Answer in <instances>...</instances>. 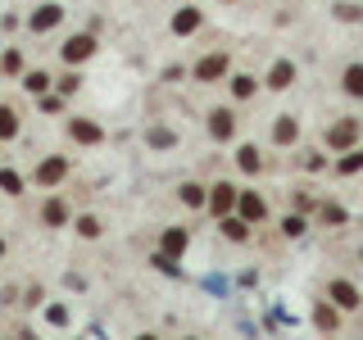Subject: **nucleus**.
<instances>
[{
  "label": "nucleus",
  "mask_w": 363,
  "mask_h": 340,
  "mask_svg": "<svg viewBox=\"0 0 363 340\" xmlns=\"http://www.w3.org/2000/svg\"><path fill=\"white\" fill-rule=\"evenodd\" d=\"M327 295H332L340 309H354V304H359V290L350 286V281H332V286H327Z\"/></svg>",
  "instance_id": "obj_2"
},
{
  "label": "nucleus",
  "mask_w": 363,
  "mask_h": 340,
  "mask_svg": "<svg viewBox=\"0 0 363 340\" xmlns=\"http://www.w3.org/2000/svg\"><path fill=\"white\" fill-rule=\"evenodd\" d=\"M91 50H96V41H91V37H73V41L64 45V60H68V64H77V60H86Z\"/></svg>",
  "instance_id": "obj_5"
},
{
  "label": "nucleus",
  "mask_w": 363,
  "mask_h": 340,
  "mask_svg": "<svg viewBox=\"0 0 363 340\" xmlns=\"http://www.w3.org/2000/svg\"><path fill=\"white\" fill-rule=\"evenodd\" d=\"M60 18H64V9H60V5H41L37 14H32V32H45V28H55Z\"/></svg>",
  "instance_id": "obj_4"
},
{
  "label": "nucleus",
  "mask_w": 363,
  "mask_h": 340,
  "mask_svg": "<svg viewBox=\"0 0 363 340\" xmlns=\"http://www.w3.org/2000/svg\"><path fill=\"white\" fill-rule=\"evenodd\" d=\"M209 118H213L209 128H213V136H218V141H223V136H232V113H227V109H213Z\"/></svg>",
  "instance_id": "obj_8"
},
{
  "label": "nucleus",
  "mask_w": 363,
  "mask_h": 340,
  "mask_svg": "<svg viewBox=\"0 0 363 340\" xmlns=\"http://www.w3.org/2000/svg\"><path fill=\"white\" fill-rule=\"evenodd\" d=\"M14 132H18V113L9 109V105H0V141H9Z\"/></svg>",
  "instance_id": "obj_7"
},
{
  "label": "nucleus",
  "mask_w": 363,
  "mask_h": 340,
  "mask_svg": "<svg viewBox=\"0 0 363 340\" xmlns=\"http://www.w3.org/2000/svg\"><path fill=\"white\" fill-rule=\"evenodd\" d=\"M200 23V9H182V14L173 18V32H191Z\"/></svg>",
  "instance_id": "obj_12"
},
{
  "label": "nucleus",
  "mask_w": 363,
  "mask_h": 340,
  "mask_svg": "<svg viewBox=\"0 0 363 340\" xmlns=\"http://www.w3.org/2000/svg\"><path fill=\"white\" fill-rule=\"evenodd\" d=\"M232 200H236V196H232V186H213L209 209H213V213H223V209H232Z\"/></svg>",
  "instance_id": "obj_9"
},
{
  "label": "nucleus",
  "mask_w": 363,
  "mask_h": 340,
  "mask_svg": "<svg viewBox=\"0 0 363 340\" xmlns=\"http://www.w3.org/2000/svg\"><path fill=\"white\" fill-rule=\"evenodd\" d=\"M223 236H227V241H245V218H227Z\"/></svg>",
  "instance_id": "obj_14"
},
{
  "label": "nucleus",
  "mask_w": 363,
  "mask_h": 340,
  "mask_svg": "<svg viewBox=\"0 0 363 340\" xmlns=\"http://www.w3.org/2000/svg\"><path fill=\"white\" fill-rule=\"evenodd\" d=\"M41 218L50 222V227H60V222H68V209H64V200H50V204H45V209H41Z\"/></svg>",
  "instance_id": "obj_10"
},
{
  "label": "nucleus",
  "mask_w": 363,
  "mask_h": 340,
  "mask_svg": "<svg viewBox=\"0 0 363 340\" xmlns=\"http://www.w3.org/2000/svg\"><path fill=\"white\" fill-rule=\"evenodd\" d=\"M18 64H23L18 50H9V55H5V73H18Z\"/></svg>",
  "instance_id": "obj_24"
},
{
  "label": "nucleus",
  "mask_w": 363,
  "mask_h": 340,
  "mask_svg": "<svg viewBox=\"0 0 363 340\" xmlns=\"http://www.w3.org/2000/svg\"><path fill=\"white\" fill-rule=\"evenodd\" d=\"M291 77H295V64H291V60H277V64L268 68V86H272V91H286Z\"/></svg>",
  "instance_id": "obj_1"
},
{
  "label": "nucleus",
  "mask_w": 363,
  "mask_h": 340,
  "mask_svg": "<svg viewBox=\"0 0 363 340\" xmlns=\"http://www.w3.org/2000/svg\"><path fill=\"white\" fill-rule=\"evenodd\" d=\"M0 191H9V196H18V191H23V177H18V173H0Z\"/></svg>",
  "instance_id": "obj_19"
},
{
  "label": "nucleus",
  "mask_w": 363,
  "mask_h": 340,
  "mask_svg": "<svg viewBox=\"0 0 363 340\" xmlns=\"http://www.w3.org/2000/svg\"><path fill=\"white\" fill-rule=\"evenodd\" d=\"M0 254H5V245H0Z\"/></svg>",
  "instance_id": "obj_26"
},
{
  "label": "nucleus",
  "mask_w": 363,
  "mask_h": 340,
  "mask_svg": "<svg viewBox=\"0 0 363 340\" xmlns=\"http://www.w3.org/2000/svg\"><path fill=\"white\" fill-rule=\"evenodd\" d=\"M241 213H245V218H259V213H264V204H259V196H250V191H241Z\"/></svg>",
  "instance_id": "obj_16"
},
{
  "label": "nucleus",
  "mask_w": 363,
  "mask_h": 340,
  "mask_svg": "<svg viewBox=\"0 0 363 340\" xmlns=\"http://www.w3.org/2000/svg\"><path fill=\"white\" fill-rule=\"evenodd\" d=\"M345 91H350V96H363V64L345 68Z\"/></svg>",
  "instance_id": "obj_11"
},
{
  "label": "nucleus",
  "mask_w": 363,
  "mask_h": 340,
  "mask_svg": "<svg viewBox=\"0 0 363 340\" xmlns=\"http://www.w3.org/2000/svg\"><path fill=\"white\" fill-rule=\"evenodd\" d=\"M182 200H186V204H204V191L196 186V181H186V186H182Z\"/></svg>",
  "instance_id": "obj_20"
},
{
  "label": "nucleus",
  "mask_w": 363,
  "mask_h": 340,
  "mask_svg": "<svg viewBox=\"0 0 363 340\" xmlns=\"http://www.w3.org/2000/svg\"><path fill=\"white\" fill-rule=\"evenodd\" d=\"M77 227H82V236H96V232H100V222H96V218H82Z\"/></svg>",
  "instance_id": "obj_25"
},
{
  "label": "nucleus",
  "mask_w": 363,
  "mask_h": 340,
  "mask_svg": "<svg viewBox=\"0 0 363 340\" xmlns=\"http://www.w3.org/2000/svg\"><path fill=\"white\" fill-rule=\"evenodd\" d=\"M68 173V164H64V159H45V164L37 168V181H41V186H55V181H60Z\"/></svg>",
  "instance_id": "obj_3"
},
{
  "label": "nucleus",
  "mask_w": 363,
  "mask_h": 340,
  "mask_svg": "<svg viewBox=\"0 0 363 340\" xmlns=\"http://www.w3.org/2000/svg\"><path fill=\"white\" fill-rule=\"evenodd\" d=\"M73 136H77V141H100V128H96V123H73Z\"/></svg>",
  "instance_id": "obj_15"
},
{
  "label": "nucleus",
  "mask_w": 363,
  "mask_h": 340,
  "mask_svg": "<svg viewBox=\"0 0 363 340\" xmlns=\"http://www.w3.org/2000/svg\"><path fill=\"white\" fill-rule=\"evenodd\" d=\"M354 168H363V150L354 159H340V173H354Z\"/></svg>",
  "instance_id": "obj_23"
},
{
  "label": "nucleus",
  "mask_w": 363,
  "mask_h": 340,
  "mask_svg": "<svg viewBox=\"0 0 363 340\" xmlns=\"http://www.w3.org/2000/svg\"><path fill=\"white\" fill-rule=\"evenodd\" d=\"M272 136H277V141H291V136H295V123H291V118H281L277 128H272Z\"/></svg>",
  "instance_id": "obj_21"
},
{
  "label": "nucleus",
  "mask_w": 363,
  "mask_h": 340,
  "mask_svg": "<svg viewBox=\"0 0 363 340\" xmlns=\"http://www.w3.org/2000/svg\"><path fill=\"white\" fill-rule=\"evenodd\" d=\"M232 91H236V96H241V100H250V96H255V77H236V82H232Z\"/></svg>",
  "instance_id": "obj_18"
},
{
  "label": "nucleus",
  "mask_w": 363,
  "mask_h": 340,
  "mask_svg": "<svg viewBox=\"0 0 363 340\" xmlns=\"http://www.w3.org/2000/svg\"><path fill=\"white\" fill-rule=\"evenodd\" d=\"M227 68V55H213V60H200V68H196V77L200 82H209V77H218Z\"/></svg>",
  "instance_id": "obj_6"
},
{
  "label": "nucleus",
  "mask_w": 363,
  "mask_h": 340,
  "mask_svg": "<svg viewBox=\"0 0 363 340\" xmlns=\"http://www.w3.org/2000/svg\"><path fill=\"white\" fill-rule=\"evenodd\" d=\"M45 86H50V77H45V73H28V91H45Z\"/></svg>",
  "instance_id": "obj_22"
},
{
  "label": "nucleus",
  "mask_w": 363,
  "mask_h": 340,
  "mask_svg": "<svg viewBox=\"0 0 363 340\" xmlns=\"http://www.w3.org/2000/svg\"><path fill=\"white\" fill-rule=\"evenodd\" d=\"M359 136V123H340V128L332 132V145H350Z\"/></svg>",
  "instance_id": "obj_13"
},
{
  "label": "nucleus",
  "mask_w": 363,
  "mask_h": 340,
  "mask_svg": "<svg viewBox=\"0 0 363 340\" xmlns=\"http://www.w3.org/2000/svg\"><path fill=\"white\" fill-rule=\"evenodd\" d=\"M182 245H186V236H182V232H168V236H164V249H168V259H177V254H182Z\"/></svg>",
  "instance_id": "obj_17"
}]
</instances>
